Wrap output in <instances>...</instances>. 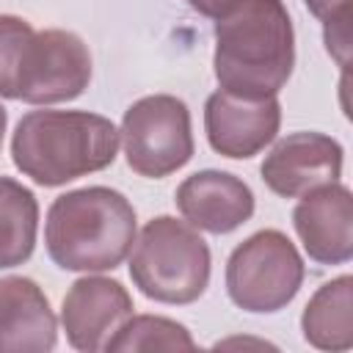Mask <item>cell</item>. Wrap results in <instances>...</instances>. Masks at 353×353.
Instances as JSON below:
<instances>
[{
	"mask_svg": "<svg viewBox=\"0 0 353 353\" xmlns=\"http://www.w3.org/2000/svg\"><path fill=\"white\" fill-rule=\"evenodd\" d=\"M215 80L240 97H276L295 66L292 19L281 0H237L215 19Z\"/></svg>",
	"mask_w": 353,
	"mask_h": 353,
	"instance_id": "1",
	"label": "cell"
},
{
	"mask_svg": "<svg viewBox=\"0 0 353 353\" xmlns=\"http://www.w3.org/2000/svg\"><path fill=\"white\" fill-rule=\"evenodd\" d=\"M119 130L88 110H30L11 138L14 165L41 188H58L116 160Z\"/></svg>",
	"mask_w": 353,
	"mask_h": 353,
	"instance_id": "2",
	"label": "cell"
},
{
	"mask_svg": "<svg viewBox=\"0 0 353 353\" xmlns=\"http://www.w3.org/2000/svg\"><path fill=\"white\" fill-rule=\"evenodd\" d=\"M135 234V210L113 188L94 185L69 190L47 210V254L63 270H113L130 256Z\"/></svg>",
	"mask_w": 353,
	"mask_h": 353,
	"instance_id": "3",
	"label": "cell"
},
{
	"mask_svg": "<svg viewBox=\"0 0 353 353\" xmlns=\"http://www.w3.org/2000/svg\"><path fill=\"white\" fill-rule=\"evenodd\" d=\"M130 276L152 301L193 303L210 284V245L188 221L152 218L135 240Z\"/></svg>",
	"mask_w": 353,
	"mask_h": 353,
	"instance_id": "4",
	"label": "cell"
},
{
	"mask_svg": "<svg viewBox=\"0 0 353 353\" xmlns=\"http://www.w3.org/2000/svg\"><path fill=\"white\" fill-rule=\"evenodd\" d=\"M303 259L287 234L262 229L243 240L226 262V292L234 306L268 314L284 309L301 290Z\"/></svg>",
	"mask_w": 353,
	"mask_h": 353,
	"instance_id": "5",
	"label": "cell"
},
{
	"mask_svg": "<svg viewBox=\"0 0 353 353\" xmlns=\"http://www.w3.org/2000/svg\"><path fill=\"white\" fill-rule=\"evenodd\" d=\"M119 141L135 174L163 179L193 157L190 110L171 94L143 97L124 110Z\"/></svg>",
	"mask_w": 353,
	"mask_h": 353,
	"instance_id": "6",
	"label": "cell"
},
{
	"mask_svg": "<svg viewBox=\"0 0 353 353\" xmlns=\"http://www.w3.org/2000/svg\"><path fill=\"white\" fill-rule=\"evenodd\" d=\"M91 80V52L85 41L61 28L36 30L25 47L17 99L28 105H55L80 97Z\"/></svg>",
	"mask_w": 353,
	"mask_h": 353,
	"instance_id": "7",
	"label": "cell"
},
{
	"mask_svg": "<svg viewBox=\"0 0 353 353\" xmlns=\"http://www.w3.org/2000/svg\"><path fill=\"white\" fill-rule=\"evenodd\" d=\"M281 105L276 97H240L215 91L204 105V132L210 146L232 160L259 154L279 132Z\"/></svg>",
	"mask_w": 353,
	"mask_h": 353,
	"instance_id": "8",
	"label": "cell"
},
{
	"mask_svg": "<svg viewBox=\"0 0 353 353\" xmlns=\"http://www.w3.org/2000/svg\"><path fill=\"white\" fill-rule=\"evenodd\" d=\"M132 314V298L116 279L85 276L77 279L63 295L61 323L72 347L94 353L105 350L108 339Z\"/></svg>",
	"mask_w": 353,
	"mask_h": 353,
	"instance_id": "9",
	"label": "cell"
},
{
	"mask_svg": "<svg viewBox=\"0 0 353 353\" xmlns=\"http://www.w3.org/2000/svg\"><path fill=\"white\" fill-rule=\"evenodd\" d=\"M339 174L342 146L323 132H292L262 163L265 185L281 199H301L320 185L339 182Z\"/></svg>",
	"mask_w": 353,
	"mask_h": 353,
	"instance_id": "10",
	"label": "cell"
},
{
	"mask_svg": "<svg viewBox=\"0 0 353 353\" xmlns=\"http://www.w3.org/2000/svg\"><path fill=\"white\" fill-rule=\"evenodd\" d=\"M292 223L309 259L345 265L353 256V199L345 185L328 182L303 193Z\"/></svg>",
	"mask_w": 353,
	"mask_h": 353,
	"instance_id": "11",
	"label": "cell"
},
{
	"mask_svg": "<svg viewBox=\"0 0 353 353\" xmlns=\"http://www.w3.org/2000/svg\"><path fill=\"white\" fill-rule=\"evenodd\" d=\"M176 207L193 229L226 234L254 215V193L240 176L210 168L176 188Z\"/></svg>",
	"mask_w": 353,
	"mask_h": 353,
	"instance_id": "12",
	"label": "cell"
},
{
	"mask_svg": "<svg viewBox=\"0 0 353 353\" xmlns=\"http://www.w3.org/2000/svg\"><path fill=\"white\" fill-rule=\"evenodd\" d=\"M58 339L47 295L33 279H0V353H44Z\"/></svg>",
	"mask_w": 353,
	"mask_h": 353,
	"instance_id": "13",
	"label": "cell"
},
{
	"mask_svg": "<svg viewBox=\"0 0 353 353\" xmlns=\"http://www.w3.org/2000/svg\"><path fill=\"white\" fill-rule=\"evenodd\" d=\"M303 339L320 350L353 347V279L339 276L325 281L301 314Z\"/></svg>",
	"mask_w": 353,
	"mask_h": 353,
	"instance_id": "14",
	"label": "cell"
},
{
	"mask_svg": "<svg viewBox=\"0 0 353 353\" xmlns=\"http://www.w3.org/2000/svg\"><path fill=\"white\" fill-rule=\"evenodd\" d=\"M39 229L36 196L17 179L0 176V270L30 259Z\"/></svg>",
	"mask_w": 353,
	"mask_h": 353,
	"instance_id": "15",
	"label": "cell"
},
{
	"mask_svg": "<svg viewBox=\"0 0 353 353\" xmlns=\"http://www.w3.org/2000/svg\"><path fill=\"white\" fill-rule=\"evenodd\" d=\"M196 342L188 328L176 320L157 317V314H138L127 317L124 325L108 339L105 350H193Z\"/></svg>",
	"mask_w": 353,
	"mask_h": 353,
	"instance_id": "16",
	"label": "cell"
},
{
	"mask_svg": "<svg viewBox=\"0 0 353 353\" xmlns=\"http://www.w3.org/2000/svg\"><path fill=\"white\" fill-rule=\"evenodd\" d=\"M33 33L36 30L22 17L0 14V97L6 99H17V77Z\"/></svg>",
	"mask_w": 353,
	"mask_h": 353,
	"instance_id": "17",
	"label": "cell"
},
{
	"mask_svg": "<svg viewBox=\"0 0 353 353\" xmlns=\"http://www.w3.org/2000/svg\"><path fill=\"white\" fill-rule=\"evenodd\" d=\"M325 50L331 52V58H336L339 66H347V52H350V11L325 19Z\"/></svg>",
	"mask_w": 353,
	"mask_h": 353,
	"instance_id": "18",
	"label": "cell"
},
{
	"mask_svg": "<svg viewBox=\"0 0 353 353\" xmlns=\"http://www.w3.org/2000/svg\"><path fill=\"white\" fill-rule=\"evenodd\" d=\"M306 3V8L317 17V19H331V17H336V14H345V11H350V0H303Z\"/></svg>",
	"mask_w": 353,
	"mask_h": 353,
	"instance_id": "19",
	"label": "cell"
},
{
	"mask_svg": "<svg viewBox=\"0 0 353 353\" xmlns=\"http://www.w3.org/2000/svg\"><path fill=\"white\" fill-rule=\"evenodd\" d=\"M193 11H199V14H204V17H212V19H218V17H223L237 0H185Z\"/></svg>",
	"mask_w": 353,
	"mask_h": 353,
	"instance_id": "20",
	"label": "cell"
},
{
	"mask_svg": "<svg viewBox=\"0 0 353 353\" xmlns=\"http://www.w3.org/2000/svg\"><path fill=\"white\" fill-rule=\"evenodd\" d=\"M6 121H8V116H6V110H3V105H0V146H3V132H6Z\"/></svg>",
	"mask_w": 353,
	"mask_h": 353,
	"instance_id": "21",
	"label": "cell"
}]
</instances>
